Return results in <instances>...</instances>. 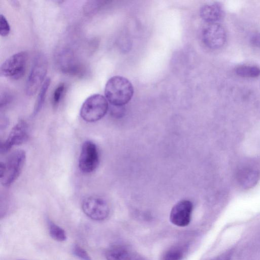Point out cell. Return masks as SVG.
Listing matches in <instances>:
<instances>
[{
    "label": "cell",
    "mask_w": 260,
    "mask_h": 260,
    "mask_svg": "<svg viewBox=\"0 0 260 260\" xmlns=\"http://www.w3.org/2000/svg\"><path fill=\"white\" fill-rule=\"evenodd\" d=\"M134 92L133 84L122 76L112 77L105 85V96L113 106H123L132 99Z\"/></svg>",
    "instance_id": "1"
},
{
    "label": "cell",
    "mask_w": 260,
    "mask_h": 260,
    "mask_svg": "<svg viewBox=\"0 0 260 260\" xmlns=\"http://www.w3.org/2000/svg\"><path fill=\"white\" fill-rule=\"evenodd\" d=\"M26 160L25 152L21 149L13 151L0 164L1 184L11 185L19 177Z\"/></svg>",
    "instance_id": "2"
},
{
    "label": "cell",
    "mask_w": 260,
    "mask_h": 260,
    "mask_svg": "<svg viewBox=\"0 0 260 260\" xmlns=\"http://www.w3.org/2000/svg\"><path fill=\"white\" fill-rule=\"evenodd\" d=\"M109 108L106 98L100 94H94L88 97L80 109V116L85 121L92 122L102 119Z\"/></svg>",
    "instance_id": "3"
},
{
    "label": "cell",
    "mask_w": 260,
    "mask_h": 260,
    "mask_svg": "<svg viewBox=\"0 0 260 260\" xmlns=\"http://www.w3.org/2000/svg\"><path fill=\"white\" fill-rule=\"evenodd\" d=\"M47 68L48 62L46 56L43 53H38L34 59L26 83L25 92L27 95L35 94L41 85H42Z\"/></svg>",
    "instance_id": "4"
},
{
    "label": "cell",
    "mask_w": 260,
    "mask_h": 260,
    "mask_svg": "<svg viewBox=\"0 0 260 260\" xmlns=\"http://www.w3.org/2000/svg\"><path fill=\"white\" fill-rule=\"evenodd\" d=\"M27 60L25 51L17 52L8 58L1 65V76L18 79L24 74Z\"/></svg>",
    "instance_id": "5"
},
{
    "label": "cell",
    "mask_w": 260,
    "mask_h": 260,
    "mask_svg": "<svg viewBox=\"0 0 260 260\" xmlns=\"http://www.w3.org/2000/svg\"><path fill=\"white\" fill-rule=\"evenodd\" d=\"M81 206L85 214L94 220H103L107 218L110 213L107 202L98 196L85 198L82 202Z\"/></svg>",
    "instance_id": "6"
},
{
    "label": "cell",
    "mask_w": 260,
    "mask_h": 260,
    "mask_svg": "<svg viewBox=\"0 0 260 260\" xmlns=\"http://www.w3.org/2000/svg\"><path fill=\"white\" fill-rule=\"evenodd\" d=\"M201 37L209 48L217 49L225 44L226 35L224 27L217 23H207L203 28Z\"/></svg>",
    "instance_id": "7"
},
{
    "label": "cell",
    "mask_w": 260,
    "mask_h": 260,
    "mask_svg": "<svg viewBox=\"0 0 260 260\" xmlns=\"http://www.w3.org/2000/svg\"><path fill=\"white\" fill-rule=\"evenodd\" d=\"M99 162V154L97 147L91 141H85L81 147L79 158L80 170L85 173L93 172Z\"/></svg>",
    "instance_id": "8"
},
{
    "label": "cell",
    "mask_w": 260,
    "mask_h": 260,
    "mask_svg": "<svg viewBox=\"0 0 260 260\" xmlns=\"http://www.w3.org/2000/svg\"><path fill=\"white\" fill-rule=\"evenodd\" d=\"M192 209L193 205L190 201L183 200L178 202L171 211V222L178 226H187L190 222Z\"/></svg>",
    "instance_id": "9"
},
{
    "label": "cell",
    "mask_w": 260,
    "mask_h": 260,
    "mask_svg": "<svg viewBox=\"0 0 260 260\" xmlns=\"http://www.w3.org/2000/svg\"><path fill=\"white\" fill-rule=\"evenodd\" d=\"M58 66L61 71L72 75H81L83 72L81 64L76 59L70 49L65 48L60 51L57 55Z\"/></svg>",
    "instance_id": "10"
},
{
    "label": "cell",
    "mask_w": 260,
    "mask_h": 260,
    "mask_svg": "<svg viewBox=\"0 0 260 260\" xmlns=\"http://www.w3.org/2000/svg\"><path fill=\"white\" fill-rule=\"evenodd\" d=\"M28 138V127L23 120L19 121L12 128L8 138L1 145V152L6 153L12 147L25 142Z\"/></svg>",
    "instance_id": "11"
},
{
    "label": "cell",
    "mask_w": 260,
    "mask_h": 260,
    "mask_svg": "<svg viewBox=\"0 0 260 260\" xmlns=\"http://www.w3.org/2000/svg\"><path fill=\"white\" fill-rule=\"evenodd\" d=\"M200 15L207 23H216L222 17L223 10L216 3L206 4L201 8Z\"/></svg>",
    "instance_id": "12"
},
{
    "label": "cell",
    "mask_w": 260,
    "mask_h": 260,
    "mask_svg": "<svg viewBox=\"0 0 260 260\" xmlns=\"http://www.w3.org/2000/svg\"><path fill=\"white\" fill-rule=\"evenodd\" d=\"M259 177V173L256 170L245 168L238 172L237 179L241 186L245 188H249L256 184Z\"/></svg>",
    "instance_id": "13"
},
{
    "label": "cell",
    "mask_w": 260,
    "mask_h": 260,
    "mask_svg": "<svg viewBox=\"0 0 260 260\" xmlns=\"http://www.w3.org/2000/svg\"><path fill=\"white\" fill-rule=\"evenodd\" d=\"M107 260H130L128 252L120 247H113L107 250L106 253Z\"/></svg>",
    "instance_id": "14"
},
{
    "label": "cell",
    "mask_w": 260,
    "mask_h": 260,
    "mask_svg": "<svg viewBox=\"0 0 260 260\" xmlns=\"http://www.w3.org/2000/svg\"><path fill=\"white\" fill-rule=\"evenodd\" d=\"M50 82V78H47L43 83L35 105L33 115H36L41 109Z\"/></svg>",
    "instance_id": "15"
},
{
    "label": "cell",
    "mask_w": 260,
    "mask_h": 260,
    "mask_svg": "<svg viewBox=\"0 0 260 260\" xmlns=\"http://www.w3.org/2000/svg\"><path fill=\"white\" fill-rule=\"evenodd\" d=\"M235 71L238 76L243 77H257L260 75V69L256 66H241Z\"/></svg>",
    "instance_id": "16"
},
{
    "label": "cell",
    "mask_w": 260,
    "mask_h": 260,
    "mask_svg": "<svg viewBox=\"0 0 260 260\" xmlns=\"http://www.w3.org/2000/svg\"><path fill=\"white\" fill-rule=\"evenodd\" d=\"M49 231L50 236L56 241L62 242L67 239L64 231L51 221L49 222Z\"/></svg>",
    "instance_id": "17"
},
{
    "label": "cell",
    "mask_w": 260,
    "mask_h": 260,
    "mask_svg": "<svg viewBox=\"0 0 260 260\" xmlns=\"http://www.w3.org/2000/svg\"><path fill=\"white\" fill-rule=\"evenodd\" d=\"M108 1H88L83 6V12L86 15H90L96 13Z\"/></svg>",
    "instance_id": "18"
},
{
    "label": "cell",
    "mask_w": 260,
    "mask_h": 260,
    "mask_svg": "<svg viewBox=\"0 0 260 260\" xmlns=\"http://www.w3.org/2000/svg\"><path fill=\"white\" fill-rule=\"evenodd\" d=\"M183 257L182 249L179 247H175L166 251L161 260H182Z\"/></svg>",
    "instance_id": "19"
},
{
    "label": "cell",
    "mask_w": 260,
    "mask_h": 260,
    "mask_svg": "<svg viewBox=\"0 0 260 260\" xmlns=\"http://www.w3.org/2000/svg\"><path fill=\"white\" fill-rule=\"evenodd\" d=\"M65 89L63 83H60L55 88L52 97V104L56 106L59 103Z\"/></svg>",
    "instance_id": "20"
},
{
    "label": "cell",
    "mask_w": 260,
    "mask_h": 260,
    "mask_svg": "<svg viewBox=\"0 0 260 260\" xmlns=\"http://www.w3.org/2000/svg\"><path fill=\"white\" fill-rule=\"evenodd\" d=\"M72 252L74 255L81 260H92L87 252L78 245L73 246Z\"/></svg>",
    "instance_id": "21"
},
{
    "label": "cell",
    "mask_w": 260,
    "mask_h": 260,
    "mask_svg": "<svg viewBox=\"0 0 260 260\" xmlns=\"http://www.w3.org/2000/svg\"><path fill=\"white\" fill-rule=\"evenodd\" d=\"M10 26L6 17L0 15V34L2 36H7L10 32Z\"/></svg>",
    "instance_id": "22"
},
{
    "label": "cell",
    "mask_w": 260,
    "mask_h": 260,
    "mask_svg": "<svg viewBox=\"0 0 260 260\" xmlns=\"http://www.w3.org/2000/svg\"><path fill=\"white\" fill-rule=\"evenodd\" d=\"M250 42L252 46L260 47V33L255 32L250 38Z\"/></svg>",
    "instance_id": "23"
},
{
    "label": "cell",
    "mask_w": 260,
    "mask_h": 260,
    "mask_svg": "<svg viewBox=\"0 0 260 260\" xmlns=\"http://www.w3.org/2000/svg\"><path fill=\"white\" fill-rule=\"evenodd\" d=\"M10 101V96L8 94L1 95V107L5 105Z\"/></svg>",
    "instance_id": "24"
}]
</instances>
